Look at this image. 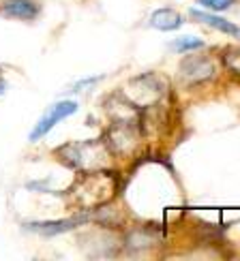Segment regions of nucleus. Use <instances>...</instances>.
I'll return each instance as SVG.
<instances>
[{
  "label": "nucleus",
  "mask_w": 240,
  "mask_h": 261,
  "mask_svg": "<svg viewBox=\"0 0 240 261\" xmlns=\"http://www.w3.org/2000/svg\"><path fill=\"white\" fill-rule=\"evenodd\" d=\"M75 112H78V103L75 101H58V103H54L50 110L43 114V118L35 124V128H32V133H30V141H39L45 137L50 130L56 126L60 120H64L67 116H73Z\"/></svg>",
  "instance_id": "obj_1"
},
{
  "label": "nucleus",
  "mask_w": 240,
  "mask_h": 261,
  "mask_svg": "<svg viewBox=\"0 0 240 261\" xmlns=\"http://www.w3.org/2000/svg\"><path fill=\"white\" fill-rule=\"evenodd\" d=\"M180 73L182 77L191 82V84H198V82H206L214 75V67L208 58H200V56H189L180 62Z\"/></svg>",
  "instance_id": "obj_2"
},
{
  "label": "nucleus",
  "mask_w": 240,
  "mask_h": 261,
  "mask_svg": "<svg viewBox=\"0 0 240 261\" xmlns=\"http://www.w3.org/2000/svg\"><path fill=\"white\" fill-rule=\"evenodd\" d=\"M0 13L11 19L32 21L39 15V5L35 0H5L3 7H0Z\"/></svg>",
  "instance_id": "obj_3"
},
{
  "label": "nucleus",
  "mask_w": 240,
  "mask_h": 261,
  "mask_svg": "<svg viewBox=\"0 0 240 261\" xmlns=\"http://www.w3.org/2000/svg\"><path fill=\"white\" fill-rule=\"evenodd\" d=\"M84 221H88V216H73V219H62V221H41V223H28L26 227L32 231H37L41 236H58L73 229V227L82 225Z\"/></svg>",
  "instance_id": "obj_4"
},
{
  "label": "nucleus",
  "mask_w": 240,
  "mask_h": 261,
  "mask_svg": "<svg viewBox=\"0 0 240 261\" xmlns=\"http://www.w3.org/2000/svg\"><path fill=\"white\" fill-rule=\"evenodd\" d=\"M191 17L198 19L200 24H206V26H210V28L219 30V32H225V35L240 39V28H238L236 24H232V21H227V19H223V17H219V15H214V13H206V11L191 9Z\"/></svg>",
  "instance_id": "obj_5"
},
{
  "label": "nucleus",
  "mask_w": 240,
  "mask_h": 261,
  "mask_svg": "<svg viewBox=\"0 0 240 261\" xmlns=\"http://www.w3.org/2000/svg\"><path fill=\"white\" fill-rule=\"evenodd\" d=\"M150 26L157 30H163V32L178 30L182 26V15L174 9H157L155 13L150 15Z\"/></svg>",
  "instance_id": "obj_6"
},
{
  "label": "nucleus",
  "mask_w": 240,
  "mask_h": 261,
  "mask_svg": "<svg viewBox=\"0 0 240 261\" xmlns=\"http://www.w3.org/2000/svg\"><path fill=\"white\" fill-rule=\"evenodd\" d=\"M127 244H129V248H148V246L155 244V236L148 233L146 229L131 231L127 238Z\"/></svg>",
  "instance_id": "obj_7"
},
{
  "label": "nucleus",
  "mask_w": 240,
  "mask_h": 261,
  "mask_svg": "<svg viewBox=\"0 0 240 261\" xmlns=\"http://www.w3.org/2000/svg\"><path fill=\"white\" fill-rule=\"evenodd\" d=\"M206 43L202 39H195V37H180L172 43V49L178 51V54H184V51H193V49H202Z\"/></svg>",
  "instance_id": "obj_8"
},
{
  "label": "nucleus",
  "mask_w": 240,
  "mask_h": 261,
  "mask_svg": "<svg viewBox=\"0 0 240 261\" xmlns=\"http://www.w3.org/2000/svg\"><path fill=\"white\" fill-rule=\"evenodd\" d=\"M198 5L206 7L208 11H225L234 5V0H198Z\"/></svg>",
  "instance_id": "obj_9"
},
{
  "label": "nucleus",
  "mask_w": 240,
  "mask_h": 261,
  "mask_svg": "<svg viewBox=\"0 0 240 261\" xmlns=\"http://www.w3.org/2000/svg\"><path fill=\"white\" fill-rule=\"evenodd\" d=\"M97 82H99V77H92V80H82V82H78V84L73 86V90H71V92H80L82 88H90V86H92V84H97Z\"/></svg>",
  "instance_id": "obj_10"
}]
</instances>
